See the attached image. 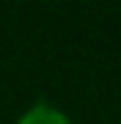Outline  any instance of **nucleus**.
Returning a JSON list of instances; mask_svg holds the SVG:
<instances>
[{
    "mask_svg": "<svg viewBox=\"0 0 121 124\" xmlns=\"http://www.w3.org/2000/svg\"><path fill=\"white\" fill-rule=\"evenodd\" d=\"M17 124H72L63 110H58L55 105H47V102H39V105H33L28 113L19 116Z\"/></svg>",
    "mask_w": 121,
    "mask_h": 124,
    "instance_id": "nucleus-1",
    "label": "nucleus"
}]
</instances>
